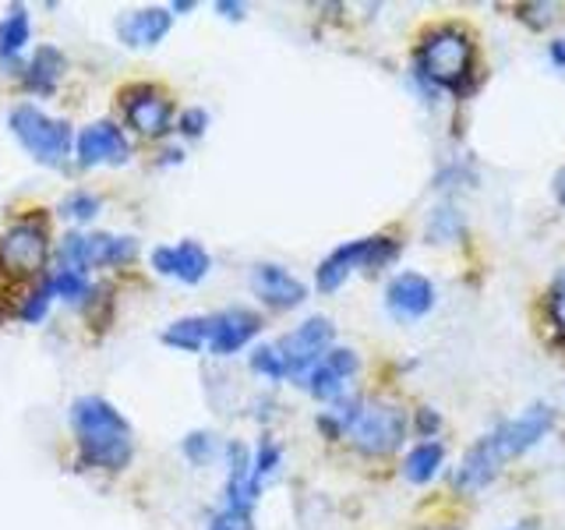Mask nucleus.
<instances>
[{
    "mask_svg": "<svg viewBox=\"0 0 565 530\" xmlns=\"http://www.w3.org/2000/svg\"><path fill=\"white\" fill-rule=\"evenodd\" d=\"M555 428V411L547 403L526 406L520 417H512L499 428H491L484 438H477L467 449L463 464L456 474V488L459 491H481L494 474H499L509 459L523 456L526 449H534L537 442Z\"/></svg>",
    "mask_w": 565,
    "mask_h": 530,
    "instance_id": "f257e3e1",
    "label": "nucleus"
},
{
    "mask_svg": "<svg viewBox=\"0 0 565 530\" xmlns=\"http://www.w3.org/2000/svg\"><path fill=\"white\" fill-rule=\"evenodd\" d=\"M71 428L78 438V453L85 467L99 470H124L131 464L135 438L131 424L103 396H78L71 403Z\"/></svg>",
    "mask_w": 565,
    "mask_h": 530,
    "instance_id": "f03ea898",
    "label": "nucleus"
},
{
    "mask_svg": "<svg viewBox=\"0 0 565 530\" xmlns=\"http://www.w3.org/2000/svg\"><path fill=\"white\" fill-rule=\"evenodd\" d=\"M414 67L417 78L428 82L431 88L441 93H467L470 85V71H473V43L467 32H459L452 25L435 29L420 40L414 53Z\"/></svg>",
    "mask_w": 565,
    "mask_h": 530,
    "instance_id": "7ed1b4c3",
    "label": "nucleus"
},
{
    "mask_svg": "<svg viewBox=\"0 0 565 530\" xmlns=\"http://www.w3.org/2000/svg\"><path fill=\"white\" fill-rule=\"evenodd\" d=\"M8 128L18 138V146L43 167H64V159L71 156V146H75L71 124L43 114L40 106H32V103L14 106L8 117Z\"/></svg>",
    "mask_w": 565,
    "mask_h": 530,
    "instance_id": "20e7f679",
    "label": "nucleus"
},
{
    "mask_svg": "<svg viewBox=\"0 0 565 530\" xmlns=\"http://www.w3.org/2000/svg\"><path fill=\"white\" fill-rule=\"evenodd\" d=\"M399 255V247L393 237H361V241H347L335 247L332 255L322 258V265L315 269V283L322 294L340 290L343 283L358 273V269H382Z\"/></svg>",
    "mask_w": 565,
    "mask_h": 530,
    "instance_id": "39448f33",
    "label": "nucleus"
},
{
    "mask_svg": "<svg viewBox=\"0 0 565 530\" xmlns=\"http://www.w3.org/2000/svg\"><path fill=\"white\" fill-rule=\"evenodd\" d=\"M138 255L135 237H114V234H67L61 241V265L67 269H106V265H128Z\"/></svg>",
    "mask_w": 565,
    "mask_h": 530,
    "instance_id": "423d86ee",
    "label": "nucleus"
},
{
    "mask_svg": "<svg viewBox=\"0 0 565 530\" xmlns=\"http://www.w3.org/2000/svg\"><path fill=\"white\" fill-rule=\"evenodd\" d=\"M332 336H335V329L322 315L305 318L294 332L282 336L276 350H279L282 364H287V379H297V382L305 379L308 371L326 358V350H332Z\"/></svg>",
    "mask_w": 565,
    "mask_h": 530,
    "instance_id": "0eeeda50",
    "label": "nucleus"
},
{
    "mask_svg": "<svg viewBox=\"0 0 565 530\" xmlns=\"http://www.w3.org/2000/svg\"><path fill=\"white\" fill-rule=\"evenodd\" d=\"M353 446L367 456H382V453H393L403 435H406V414L393 403H375V406H364L361 417L350 424Z\"/></svg>",
    "mask_w": 565,
    "mask_h": 530,
    "instance_id": "6e6552de",
    "label": "nucleus"
},
{
    "mask_svg": "<svg viewBox=\"0 0 565 530\" xmlns=\"http://www.w3.org/2000/svg\"><path fill=\"white\" fill-rule=\"evenodd\" d=\"M46 255H50V237H46V230L32 220L8 226V234L0 237V265L14 276L40 273Z\"/></svg>",
    "mask_w": 565,
    "mask_h": 530,
    "instance_id": "1a4fd4ad",
    "label": "nucleus"
},
{
    "mask_svg": "<svg viewBox=\"0 0 565 530\" xmlns=\"http://www.w3.org/2000/svg\"><path fill=\"white\" fill-rule=\"evenodd\" d=\"M75 156L82 167H117V163H128L131 146L114 120H96L78 131Z\"/></svg>",
    "mask_w": 565,
    "mask_h": 530,
    "instance_id": "9d476101",
    "label": "nucleus"
},
{
    "mask_svg": "<svg viewBox=\"0 0 565 530\" xmlns=\"http://www.w3.org/2000/svg\"><path fill=\"white\" fill-rule=\"evenodd\" d=\"M124 117L135 131L149 138H163L173 131V103L152 85H138L124 96Z\"/></svg>",
    "mask_w": 565,
    "mask_h": 530,
    "instance_id": "9b49d317",
    "label": "nucleus"
},
{
    "mask_svg": "<svg viewBox=\"0 0 565 530\" xmlns=\"http://www.w3.org/2000/svg\"><path fill=\"white\" fill-rule=\"evenodd\" d=\"M385 308L393 311V318L399 322H414V318H424L435 308V287L428 276L420 273H399L385 290Z\"/></svg>",
    "mask_w": 565,
    "mask_h": 530,
    "instance_id": "f8f14e48",
    "label": "nucleus"
},
{
    "mask_svg": "<svg viewBox=\"0 0 565 530\" xmlns=\"http://www.w3.org/2000/svg\"><path fill=\"white\" fill-rule=\"evenodd\" d=\"M353 375H358V353L347 347H332L305 375V389L315 400H340L347 379Z\"/></svg>",
    "mask_w": 565,
    "mask_h": 530,
    "instance_id": "ddd939ff",
    "label": "nucleus"
},
{
    "mask_svg": "<svg viewBox=\"0 0 565 530\" xmlns=\"http://www.w3.org/2000/svg\"><path fill=\"white\" fill-rule=\"evenodd\" d=\"M252 290H255L269 308H276V311H290V308H297L300 300L308 297V287H305V283H300L290 269H282V265H273V262L255 265V273H252Z\"/></svg>",
    "mask_w": 565,
    "mask_h": 530,
    "instance_id": "4468645a",
    "label": "nucleus"
},
{
    "mask_svg": "<svg viewBox=\"0 0 565 530\" xmlns=\"http://www.w3.org/2000/svg\"><path fill=\"white\" fill-rule=\"evenodd\" d=\"M262 329V318L247 308H230V311H220L212 315V340H209V353H216V358H230V353H237L241 347H247L258 336Z\"/></svg>",
    "mask_w": 565,
    "mask_h": 530,
    "instance_id": "2eb2a0df",
    "label": "nucleus"
},
{
    "mask_svg": "<svg viewBox=\"0 0 565 530\" xmlns=\"http://www.w3.org/2000/svg\"><path fill=\"white\" fill-rule=\"evenodd\" d=\"M226 509H237V512H252L262 488L255 485L252 477V453L241 442H230L226 446Z\"/></svg>",
    "mask_w": 565,
    "mask_h": 530,
    "instance_id": "dca6fc26",
    "label": "nucleus"
},
{
    "mask_svg": "<svg viewBox=\"0 0 565 530\" xmlns=\"http://www.w3.org/2000/svg\"><path fill=\"white\" fill-rule=\"evenodd\" d=\"M170 25H173L170 8H141V11H131V14L120 18L117 35H120V43H128L135 50H146V46L163 43Z\"/></svg>",
    "mask_w": 565,
    "mask_h": 530,
    "instance_id": "f3484780",
    "label": "nucleus"
},
{
    "mask_svg": "<svg viewBox=\"0 0 565 530\" xmlns=\"http://www.w3.org/2000/svg\"><path fill=\"white\" fill-rule=\"evenodd\" d=\"M64 67H67V61L57 46H50V43L35 46L32 61L25 67V88L35 96H53L57 93V82L64 75Z\"/></svg>",
    "mask_w": 565,
    "mask_h": 530,
    "instance_id": "a211bd4d",
    "label": "nucleus"
},
{
    "mask_svg": "<svg viewBox=\"0 0 565 530\" xmlns=\"http://www.w3.org/2000/svg\"><path fill=\"white\" fill-rule=\"evenodd\" d=\"M32 40V18L25 4H11L0 18V64H14Z\"/></svg>",
    "mask_w": 565,
    "mask_h": 530,
    "instance_id": "6ab92c4d",
    "label": "nucleus"
},
{
    "mask_svg": "<svg viewBox=\"0 0 565 530\" xmlns=\"http://www.w3.org/2000/svg\"><path fill=\"white\" fill-rule=\"evenodd\" d=\"M212 340V315H188L163 329V343L184 353H199Z\"/></svg>",
    "mask_w": 565,
    "mask_h": 530,
    "instance_id": "aec40b11",
    "label": "nucleus"
},
{
    "mask_svg": "<svg viewBox=\"0 0 565 530\" xmlns=\"http://www.w3.org/2000/svg\"><path fill=\"white\" fill-rule=\"evenodd\" d=\"M441 456H446V449H441L438 442H420V446H414V453L406 456V467H403L406 481H414V485L431 481L441 467Z\"/></svg>",
    "mask_w": 565,
    "mask_h": 530,
    "instance_id": "412c9836",
    "label": "nucleus"
},
{
    "mask_svg": "<svg viewBox=\"0 0 565 530\" xmlns=\"http://www.w3.org/2000/svg\"><path fill=\"white\" fill-rule=\"evenodd\" d=\"M177 247V279L184 283H202L212 269V258L199 241H181Z\"/></svg>",
    "mask_w": 565,
    "mask_h": 530,
    "instance_id": "4be33fe9",
    "label": "nucleus"
},
{
    "mask_svg": "<svg viewBox=\"0 0 565 530\" xmlns=\"http://www.w3.org/2000/svg\"><path fill=\"white\" fill-rule=\"evenodd\" d=\"M50 290H53V297H64V300H71V305H78V300H85L88 294H93V283H88V273L57 265V273L50 276Z\"/></svg>",
    "mask_w": 565,
    "mask_h": 530,
    "instance_id": "5701e85b",
    "label": "nucleus"
},
{
    "mask_svg": "<svg viewBox=\"0 0 565 530\" xmlns=\"http://www.w3.org/2000/svg\"><path fill=\"white\" fill-rule=\"evenodd\" d=\"M252 371H255V375H262V379H269V382H282V379H287V364H282L276 343L255 347V353H252Z\"/></svg>",
    "mask_w": 565,
    "mask_h": 530,
    "instance_id": "b1692460",
    "label": "nucleus"
},
{
    "mask_svg": "<svg viewBox=\"0 0 565 530\" xmlns=\"http://www.w3.org/2000/svg\"><path fill=\"white\" fill-rule=\"evenodd\" d=\"M279 459H282V449L276 446V442H262L258 453L252 456V477H255V485H258V488L279 470Z\"/></svg>",
    "mask_w": 565,
    "mask_h": 530,
    "instance_id": "393cba45",
    "label": "nucleus"
},
{
    "mask_svg": "<svg viewBox=\"0 0 565 530\" xmlns=\"http://www.w3.org/2000/svg\"><path fill=\"white\" fill-rule=\"evenodd\" d=\"M463 234V220H459L456 209H438L431 223H428V241L441 244V241H452Z\"/></svg>",
    "mask_w": 565,
    "mask_h": 530,
    "instance_id": "a878e982",
    "label": "nucleus"
},
{
    "mask_svg": "<svg viewBox=\"0 0 565 530\" xmlns=\"http://www.w3.org/2000/svg\"><path fill=\"white\" fill-rule=\"evenodd\" d=\"M61 212H64V216H71V220L85 223V220H93L96 212H99V199H96L93 191H71L67 199L61 202Z\"/></svg>",
    "mask_w": 565,
    "mask_h": 530,
    "instance_id": "bb28decb",
    "label": "nucleus"
},
{
    "mask_svg": "<svg viewBox=\"0 0 565 530\" xmlns=\"http://www.w3.org/2000/svg\"><path fill=\"white\" fill-rule=\"evenodd\" d=\"M50 300H53V290H50V279H46L40 290L29 294V297L22 300V308H18V318H22V322H29V326L43 322L46 311H50Z\"/></svg>",
    "mask_w": 565,
    "mask_h": 530,
    "instance_id": "cd10ccee",
    "label": "nucleus"
},
{
    "mask_svg": "<svg viewBox=\"0 0 565 530\" xmlns=\"http://www.w3.org/2000/svg\"><path fill=\"white\" fill-rule=\"evenodd\" d=\"M181 449H184V456L191 459V464H209L212 456H216V435L212 432H191L184 442H181Z\"/></svg>",
    "mask_w": 565,
    "mask_h": 530,
    "instance_id": "c85d7f7f",
    "label": "nucleus"
},
{
    "mask_svg": "<svg viewBox=\"0 0 565 530\" xmlns=\"http://www.w3.org/2000/svg\"><path fill=\"white\" fill-rule=\"evenodd\" d=\"M209 530H255L252 512H237V509H220L216 517L209 520Z\"/></svg>",
    "mask_w": 565,
    "mask_h": 530,
    "instance_id": "c756f323",
    "label": "nucleus"
},
{
    "mask_svg": "<svg viewBox=\"0 0 565 530\" xmlns=\"http://www.w3.org/2000/svg\"><path fill=\"white\" fill-rule=\"evenodd\" d=\"M177 128H181V135H188V138H199L209 128V114L202 110V106H188V110L181 114V120H177Z\"/></svg>",
    "mask_w": 565,
    "mask_h": 530,
    "instance_id": "7c9ffc66",
    "label": "nucleus"
},
{
    "mask_svg": "<svg viewBox=\"0 0 565 530\" xmlns=\"http://www.w3.org/2000/svg\"><path fill=\"white\" fill-rule=\"evenodd\" d=\"M547 308H552V322H555L558 336L565 340V273L555 279V287H552V300H547Z\"/></svg>",
    "mask_w": 565,
    "mask_h": 530,
    "instance_id": "2f4dec72",
    "label": "nucleus"
},
{
    "mask_svg": "<svg viewBox=\"0 0 565 530\" xmlns=\"http://www.w3.org/2000/svg\"><path fill=\"white\" fill-rule=\"evenodd\" d=\"M152 269L159 276H177V247L173 244H163L152 252Z\"/></svg>",
    "mask_w": 565,
    "mask_h": 530,
    "instance_id": "473e14b6",
    "label": "nucleus"
},
{
    "mask_svg": "<svg viewBox=\"0 0 565 530\" xmlns=\"http://www.w3.org/2000/svg\"><path fill=\"white\" fill-rule=\"evenodd\" d=\"M216 11L230 18V22H241L244 18V4H237V0H216Z\"/></svg>",
    "mask_w": 565,
    "mask_h": 530,
    "instance_id": "72a5a7b5",
    "label": "nucleus"
},
{
    "mask_svg": "<svg viewBox=\"0 0 565 530\" xmlns=\"http://www.w3.org/2000/svg\"><path fill=\"white\" fill-rule=\"evenodd\" d=\"M417 428H420L424 435H435V428H438V414L431 411V406H424V411L417 414Z\"/></svg>",
    "mask_w": 565,
    "mask_h": 530,
    "instance_id": "f704fd0d",
    "label": "nucleus"
},
{
    "mask_svg": "<svg viewBox=\"0 0 565 530\" xmlns=\"http://www.w3.org/2000/svg\"><path fill=\"white\" fill-rule=\"evenodd\" d=\"M547 57H552L555 67H565V40H555L552 46H547Z\"/></svg>",
    "mask_w": 565,
    "mask_h": 530,
    "instance_id": "c9c22d12",
    "label": "nucleus"
},
{
    "mask_svg": "<svg viewBox=\"0 0 565 530\" xmlns=\"http://www.w3.org/2000/svg\"><path fill=\"white\" fill-rule=\"evenodd\" d=\"M552 188H555V199H558V202L565 205V167H562V170L555 173V181H552Z\"/></svg>",
    "mask_w": 565,
    "mask_h": 530,
    "instance_id": "e433bc0d",
    "label": "nucleus"
},
{
    "mask_svg": "<svg viewBox=\"0 0 565 530\" xmlns=\"http://www.w3.org/2000/svg\"><path fill=\"white\" fill-rule=\"evenodd\" d=\"M188 11H194V0H173L170 4V14H188Z\"/></svg>",
    "mask_w": 565,
    "mask_h": 530,
    "instance_id": "4c0bfd02",
    "label": "nucleus"
},
{
    "mask_svg": "<svg viewBox=\"0 0 565 530\" xmlns=\"http://www.w3.org/2000/svg\"><path fill=\"white\" fill-rule=\"evenodd\" d=\"M512 530H526V527H512Z\"/></svg>",
    "mask_w": 565,
    "mask_h": 530,
    "instance_id": "58836bf2",
    "label": "nucleus"
}]
</instances>
